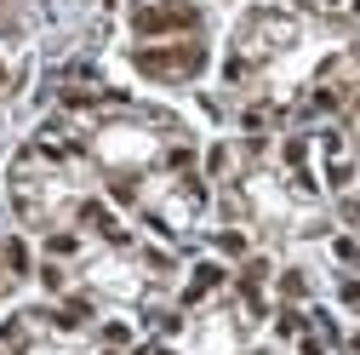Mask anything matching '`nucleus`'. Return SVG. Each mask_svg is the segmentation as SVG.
<instances>
[{"label": "nucleus", "mask_w": 360, "mask_h": 355, "mask_svg": "<svg viewBox=\"0 0 360 355\" xmlns=\"http://www.w3.org/2000/svg\"><path fill=\"white\" fill-rule=\"evenodd\" d=\"M200 63V46H183V52H143V69H189Z\"/></svg>", "instance_id": "obj_1"}, {"label": "nucleus", "mask_w": 360, "mask_h": 355, "mask_svg": "<svg viewBox=\"0 0 360 355\" xmlns=\"http://www.w3.org/2000/svg\"><path fill=\"white\" fill-rule=\"evenodd\" d=\"M195 12L189 6H172V12H143V29H166V23H189Z\"/></svg>", "instance_id": "obj_2"}]
</instances>
